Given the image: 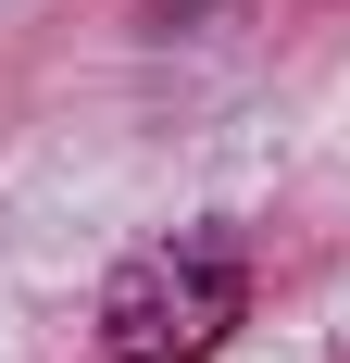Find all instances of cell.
<instances>
[{"label":"cell","mask_w":350,"mask_h":363,"mask_svg":"<svg viewBox=\"0 0 350 363\" xmlns=\"http://www.w3.org/2000/svg\"><path fill=\"white\" fill-rule=\"evenodd\" d=\"M250 313V263L225 238H163L101 289V351L113 363H213Z\"/></svg>","instance_id":"6da1fadb"},{"label":"cell","mask_w":350,"mask_h":363,"mask_svg":"<svg viewBox=\"0 0 350 363\" xmlns=\"http://www.w3.org/2000/svg\"><path fill=\"white\" fill-rule=\"evenodd\" d=\"M150 13H163V26H175V13H201V0H150Z\"/></svg>","instance_id":"7a4b0ae2"}]
</instances>
